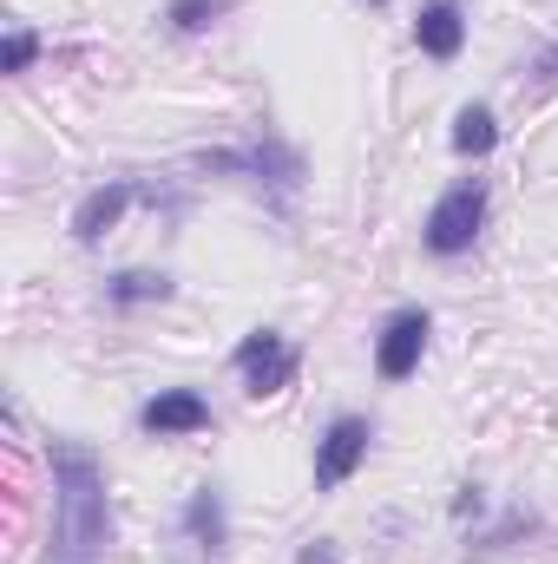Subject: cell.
<instances>
[{
    "label": "cell",
    "instance_id": "6da1fadb",
    "mask_svg": "<svg viewBox=\"0 0 558 564\" xmlns=\"http://www.w3.org/2000/svg\"><path fill=\"white\" fill-rule=\"evenodd\" d=\"M53 492H60V525H53V564H86L112 545V506H106V466L79 440L46 446Z\"/></svg>",
    "mask_w": 558,
    "mask_h": 564
},
{
    "label": "cell",
    "instance_id": "7a4b0ae2",
    "mask_svg": "<svg viewBox=\"0 0 558 564\" xmlns=\"http://www.w3.org/2000/svg\"><path fill=\"white\" fill-rule=\"evenodd\" d=\"M480 224H486V177H460L433 197V210L420 224V243H427V257H466Z\"/></svg>",
    "mask_w": 558,
    "mask_h": 564
},
{
    "label": "cell",
    "instance_id": "3957f363",
    "mask_svg": "<svg viewBox=\"0 0 558 564\" xmlns=\"http://www.w3.org/2000/svg\"><path fill=\"white\" fill-rule=\"evenodd\" d=\"M191 164L211 171V177H244V184H270V191H296V184H302V151L282 144V139H250V144H230V151H197Z\"/></svg>",
    "mask_w": 558,
    "mask_h": 564
},
{
    "label": "cell",
    "instance_id": "277c9868",
    "mask_svg": "<svg viewBox=\"0 0 558 564\" xmlns=\"http://www.w3.org/2000/svg\"><path fill=\"white\" fill-rule=\"evenodd\" d=\"M368 440H375L368 414H335V421L322 426V440H315V492L348 486L362 473V459H368Z\"/></svg>",
    "mask_w": 558,
    "mask_h": 564
},
{
    "label": "cell",
    "instance_id": "5b68a950",
    "mask_svg": "<svg viewBox=\"0 0 558 564\" xmlns=\"http://www.w3.org/2000/svg\"><path fill=\"white\" fill-rule=\"evenodd\" d=\"M230 361H237V375H244V394H250V401L282 394V388L296 381V368H302V355L282 341L277 328H257V335H244Z\"/></svg>",
    "mask_w": 558,
    "mask_h": 564
},
{
    "label": "cell",
    "instance_id": "8992f818",
    "mask_svg": "<svg viewBox=\"0 0 558 564\" xmlns=\"http://www.w3.org/2000/svg\"><path fill=\"white\" fill-rule=\"evenodd\" d=\"M427 335H433L427 308L388 315V328L375 335V375H382V381H408V375L420 368V355H427Z\"/></svg>",
    "mask_w": 558,
    "mask_h": 564
},
{
    "label": "cell",
    "instance_id": "52a82bcc",
    "mask_svg": "<svg viewBox=\"0 0 558 564\" xmlns=\"http://www.w3.org/2000/svg\"><path fill=\"white\" fill-rule=\"evenodd\" d=\"M139 426L151 440H184V433H204L211 426V401L197 388H164L139 408Z\"/></svg>",
    "mask_w": 558,
    "mask_h": 564
},
{
    "label": "cell",
    "instance_id": "ba28073f",
    "mask_svg": "<svg viewBox=\"0 0 558 564\" xmlns=\"http://www.w3.org/2000/svg\"><path fill=\"white\" fill-rule=\"evenodd\" d=\"M132 197H139V184H132V177H112V184L86 191V197H79V210H73V243H99L106 230H119V217L132 210Z\"/></svg>",
    "mask_w": 558,
    "mask_h": 564
},
{
    "label": "cell",
    "instance_id": "9c48e42d",
    "mask_svg": "<svg viewBox=\"0 0 558 564\" xmlns=\"http://www.w3.org/2000/svg\"><path fill=\"white\" fill-rule=\"evenodd\" d=\"M415 46L427 59H460V46H466V7L460 0H427L415 13Z\"/></svg>",
    "mask_w": 558,
    "mask_h": 564
},
{
    "label": "cell",
    "instance_id": "30bf717a",
    "mask_svg": "<svg viewBox=\"0 0 558 564\" xmlns=\"http://www.w3.org/2000/svg\"><path fill=\"white\" fill-rule=\"evenodd\" d=\"M184 539H191L197 552H224V545H230V512H224V492H217V486H197V492L184 499Z\"/></svg>",
    "mask_w": 558,
    "mask_h": 564
},
{
    "label": "cell",
    "instance_id": "8fae6325",
    "mask_svg": "<svg viewBox=\"0 0 558 564\" xmlns=\"http://www.w3.org/2000/svg\"><path fill=\"white\" fill-rule=\"evenodd\" d=\"M171 295H178V282L164 270H119V276H106V302L112 308H144V302H171Z\"/></svg>",
    "mask_w": 558,
    "mask_h": 564
},
{
    "label": "cell",
    "instance_id": "7c38bea8",
    "mask_svg": "<svg viewBox=\"0 0 558 564\" xmlns=\"http://www.w3.org/2000/svg\"><path fill=\"white\" fill-rule=\"evenodd\" d=\"M493 144H500L493 106H460V112H453V151H460V158H486Z\"/></svg>",
    "mask_w": 558,
    "mask_h": 564
},
{
    "label": "cell",
    "instance_id": "4fadbf2b",
    "mask_svg": "<svg viewBox=\"0 0 558 564\" xmlns=\"http://www.w3.org/2000/svg\"><path fill=\"white\" fill-rule=\"evenodd\" d=\"M230 7H237V0H164V26H171V33H204V26H217Z\"/></svg>",
    "mask_w": 558,
    "mask_h": 564
},
{
    "label": "cell",
    "instance_id": "5bb4252c",
    "mask_svg": "<svg viewBox=\"0 0 558 564\" xmlns=\"http://www.w3.org/2000/svg\"><path fill=\"white\" fill-rule=\"evenodd\" d=\"M40 59V33L33 26H7V40H0V73H26Z\"/></svg>",
    "mask_w": 558,
    "mask_h": 564
},
{
    "label": "cell",
    "instance_id": "9a60e30c",
    "mask_svg": "<svg viewBox=\"0 0 558 564\" xmlns=\"http://www.w3.org/2000/svg\"><path fill=\"white\" fill-rule=\"evenodd\" d=\"M533 79H539V86H552L558 79V46H546V53L533 59Z\"/></svg>",
    "mask_w": 558,
    "mask_h": 564
},
{
    "label": "cell",
    "instance_id": "2e32d148",
    "mask_svg": "<svg viewBox=\"0 0 558 564\" xmlns=\"http://www.w3.org/2000/svg\"><path fill=\"white\" fill-rule=\"evenodd\" d=\"M466 512H473V519H480V512H486V499H480V486H466V492H460V499H453V519H466Z\"/></svg>",
    "mask_w": 558,
    "mask_h": 564
},
{
    "label": "cell",
    "instance_id": "e0dca14e",
    "mask_svg": "<svg viewBox=\"0 0 558 564\" xmlns=\"http://www.w3.org/2000/svg\"><path fill=\"white\" fill-rule=\"evenodd\" d=\"M296 564H335V552H329V539H309V545H302V558Z\"/></svg>",
    "mask_w": 558,
    "mask_h": 564
},
{
    "label": "cell",
    "instance_id": "ac0fdd59",
    "mask_svg": "<svg viewBox=\"0 0 558 564\" xmlns=\"http://www.w3.org/2000/svg\"><path fill=\"white\" fill-rule=\"evenodd\" d=\"M368 7H388V0H368Z\"/></svg>",
    "mask_w": 558,
    "mask_h": 564
}]
</instances>
